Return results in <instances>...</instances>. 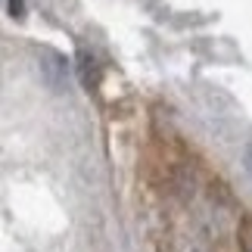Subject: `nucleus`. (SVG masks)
I'll return each mask as SVG.
<instances>
[{"mask_svg":"<svg viewBox=\"0 0 252 252\" xmlns=\"http://www.w3.org/2000/svg\"><path fill=\"white\" fill-rule=\"evenodd\" d=\"M41 75L53 91H63L65 81H69V60L56 50H44L41 53Z\"/></svg>","mask_w":252,"mask_h":252,"instance_id":"obj_1","label":"nucleus"},{"mask_svg":"<svg viewBox=\"0 0 252 252\" xmlns=\"http://www.w3.org/2000/svg\"><path fill=\"white\" fill-rule=\"evenodd\" d=\"M78 72H81V81L87 91H94L96 84H100V65L91 53H78Z\"/></svg>","mask_w":252,"mask_h":252,"instance_id":"obj_2","label":"nucleus"},{"mask_svg":"<svg viewBox=\"0 0 252 252\" xmlns=\"http://www.w3.org/2000/svg\"><path fill=\"white\" fill-rule=\"evenodd\" d=\"M237 240H240V249H243V252H252V215H243V218H240Z\"/></svg>","mask_w":252,"mask_h":252,"instance_id":"obj_3","label":"nucleus"},{"mask_svg":"<svg viewBox=\"0 0 252 252\" xmlns=\"http://www.w3.org/2000/svg\"><path fill=\"white\" fill-rule=\"evenodd\" d=\"M243 165H246V171L252 174V140L246 143V153H243Z\"/></svg>","mask_w":252,"mask_h":252,"instance_id":"obj_4","label":"nucleus"},{"mask_svg":"<svg viewBox=\"0 0 252 252\" xmlns=\"http://www.w3.org/2000/svg\"><path fill=\"white\" fill-rule=\"evenodd\" d=\"M9 13H13V16H22V0H9Z\"/></svg>","mask_w":252,"mask_h":252,"instance_id":"obj_5","label":"nucleus"}]
</instances>
